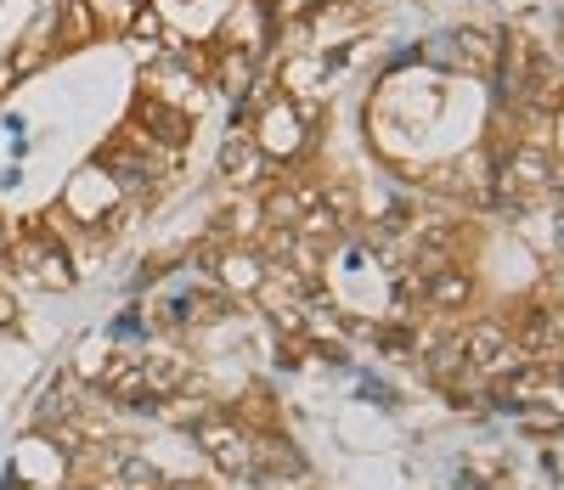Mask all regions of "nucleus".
I'll use <instances>...</instances> for the list:
<instances>
[{"label": "nucleus", "instance_id": "f03ea898", "mask_svg": "<svg viewBox=\"0 0 564 490\" xmlns=\"http://www.w3.org/2000/svg\"><path fill=\"white\" fill-rule=\"evenodd\" d=\"M468 361L486 367V372H502V367H513V350H508V338L497 327H475V338H468Z\"/></svg>", "mask_w": 564, "mask_h": 490}, {"label": "nucleus", "instance_id": "20e7f679", "mask_svg": "<svg viewBox=\"0 0 564 490\" xmlns=\"http://www.w3.org/2000/svg\"><path fill=\"white\" fill-rule=\"evenodd\" d=\"M170 490H204V484H170Z\"/></svg>", "mask_w": 564, "mask_h": 490}, {"label": "nucleus", "instance_id": "7ed1b4c3", "mask_svg": "<svg viewBox=\"0 0 564 490\" xmlns=\"http://www.w3.org/2000/svg\"><path fill=\"white\" fill-rule=\"evenodd\" d=\"M113 479H119L124 490H159V484H164L159 468H153L148 457H135V451H124V457L113 462Z\"/></svg>", "mask_w": 564, "mask_h": 490}, {"label": "nucleus", "instance_id": "f257e3e1", "mask_svg": "<svg viewBox=\"0 0 564 490\" xmlns=\"http://www.w3.org/2000/svg\"><path fill=\"white\" fill-rule=\"evenodd\" d=\"M198 439H204V451L226 473H254L260 468V451H254V439L243 428H231V423H198Z\"/></svg>", "mask_w": 564, "mask_h": 490}]
</instances>
